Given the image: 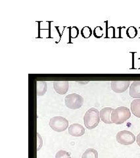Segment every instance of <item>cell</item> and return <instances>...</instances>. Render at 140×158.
<instances>
[{"instance_id": "6da1fadb", "label": "cell", "mask_w": 140, "mask_h": 158, "mask_svg": "<svg viewBox=\"0 0 140 158\" xmlns=\"http://www.w3.org/2000/svg\"><path fill=\"white\" fill-rule=\"evenodd\" d=\"M100 122V112L96 108L92 107L86 111L84 117V125L88 129L96 128Z\"/></svg>"}, {"instance_id": "7a4b0ae2", "label": "cell", "mask_w": 140, "mask_h": 158, "mask_svg": "<svg viewBox=\"0 0 140 158\" xmlns=\"http://www.w3.org/2000/svg\"><path fill=\"white\" fill-rule=\"evenodd\" d=\"M131 112L127 107L121 106L113 110L111 114V121L116 125H121L129 119Z\"/></svg>"}, {"instance_id": "3957f363", "label": "cell", "mask_w": 140, "mask_h": 158, "mask_svg": "<svg viewBox=\"0 0 140 158\" xmlns=\"http://www.w3.org/2000/svg\"><path fill=\"white\" fill-rule=\"evenodd\" d=\"M49 125L55 131L61 132L67 130L68 127V121L61 116H56L50 118Z\"/></svg>"}, {"instance_id": "277c9868", "label": "cell", "mask_w": 140, "mask_h": 158, "mask_svg": "<svg viewBox=\"0 0 140 158\" xmlns=\"http://www.w3.org/2000/svg\"><path fill=\"white\" fill-rule=\"evenodd\" d=\"M84 98L76 93L70 94L64 98L65 106L71 110H77L80 108L84 103Z\"/></svg>"}, {"instance_id": "5b68a950", "label": "cell", "mask_w": 140, "mask_h": 158, "mask_svg": "<svg viewBox=\"0 0 140 158\" xmlns=\"http://www.w3.org/2000/svg\"><path fill=\"white\" fill-rule=\"evenodd\" d=\"M116 139L119 144L128 146L133 144L136 140V136L132 132L124 130L117 133Z\"/></svg>"}, {"instance_id": "8992f818", "label": "cell", "mask_w": 140, "mask_h": 158, "mask_svg": "<svg viewBox=\"0 0 140 158\" xmlns=\"http://www.w3.org/2000/svg\"><path fill=\"white\" fill-rule=\"evenodd\" d=\"M130 85V81H112L111 88L116 93H122L126 91Z\"/></svg>"}, {"instance_id": "52a82bcc", "label": "cell", "mask_w": 140, "mask_h": 158, "mask_svg": "<svg viewBox=\"0 0 140 158\" xmlns=\"http://www.w3.org/2000/svg\"><path fill=\"white\" fill-rule=\"evenodd\" d=\"M53 88L59 94L64 95L68 90L69 82L68 81H55L53 82Z\"/></svg>"}, {"instance_id": "ba28073f", "label": "cell", "mask_w": 140, "mask_h": 158, "mask_svg": "<svg viewBox=\"0 0 140 158\" xmlns=\"http://www.w3.org/2000/svg\"><path fill=\"white\" fill-rule=\"evenodd\" d=\"M68 133L72 136H82L85 133L84 127L78 123H74L68 127Z\"/></svg>"}, {"instance_id": "9c48e42d", "label": "cell", "mask_w": 140, "mask_h": 158, "mask_svg": "<svg viewBox=\"0 0 140 158\" xmlns=\"http://www.w3.org/2000/svg\"><path fill=\"white\" fill-rule=\"evenodd\" d=\"M114 109L112 107H104L100 111V118L106 124H112L111 114Z\"/></svg>"}, {"instance_id": "30bf717a", "label": "cell", "mask_w": 140, "mask_h": 158, "mask_svg": "<svg viewBox=\"0 0 140 158\" xmlns=\"http://www.w3.org/2000/svg\"><path fill=\"white\" fill-rule=\"evenodd\" d=\"M129 94L133 98H140V81H134L130 87Z\"/></svg>"}, {"instance_id": "8fae6325", "label": "cell", "mask_w": 140, "mask_h": 158, "mask_svg": "<svg viewBox=\"0 0 140 158\" xmlns=\"http://www.w3.org/2000/svg\"><path fill=\"white\" fill-rule=\"evenodd\" d=\"M131 111L135 116L140 118V98L136 99L132 102Z\"/></svg>"}, {"instance_id": "7c38bea8", "label": "cell", "mask_w": 140, "mask_h": 158, "mask_svg": "<svg viewBox=\"0 0 140 158\" xmlns=\"http://www.w3.org/2000/svg\"><path fill=\"white\" fill-rule=\"evenodd\" d=\"M47 91V83L45 81L36 82V94L38 96H43Z\"/></svg>"}, {"instance_id": "4fadbf2b", "label": "cell", "mask_w": 140, "mask_h": 158, "mask_svg": "<svg viewBox=\"0 0 140 158\" xmlns=\"http://www.w3.org/2000/svg\"><path fill=\"white\" fill-rule=\"evenodd\" d=\"M82 158H98V153L93 148H88L82 154Z\"/></svg>"}, {"instance_id": "5bb4252c", "label": "cell", "mask_w": 140, "mask_h": 158, "mask_svg": "<svg viewBox=\"0 0 140 158\" xmlns=\"http://www.w3.org/2000/svg\"><path fill=\"white\" fill-rule=\"evenodd\" d=\"M81 34L83 38H88L92 36V31L91 28L89 27H85L81 30Z\"/></svg>"}, {"instance_id": "9a60e30c", "label": "cell", "mask_w": 140, "mask_h": 158, "mask_svg": "<svg viewBox=\"0 0 140 158\" xmlns=\"http://www.w3.org/2000/svg\"><path fill=\"white\" fill-rule=\"evenodd\" d=\"M138 34V31L137 29L134 27H129L127 31H126V35L128 36V37H129L130 38H134L137 36Z\"/></svg>"}, {"instance_id": "2e32d148", "label": "cell", "mask_w": 140, "mask_h": 158, "mask_svg": "<svg viewBox=\"0 0 140 158\" xmlns=\"http://www.w3.org/2000/svg\"><path fill=\"white\" fill-rule=\"evenodd\" d=\"M56 158H71V154L64 150H59L56 155Z\"/></svg>"}, {"instance_id": "e0dca14e", "label": "cell", "mask_w": 140, "mask_h": 158, "mask_svg": "<svg viewBox=\"0 0 140 158\" xmlns=\"http://www.w3.org/2000/svg\"><path fill=\"white\" fill-rule=\"evenodd\" d=\"M70 36L72 38H76L78 37V34H79V30L77 27H74L70 28Z\"/></svg>"}, {"instance_id": "ac0fdd59", "label": "cell", "mask_w": 140, "mask_h": 158, "mask_svg": "<svg viewBox=\"0 0 140 158\" xmlns=\"http://www.w3.org/2000/svg\"><path fill=\"white\" fill-rule=\"evenodd\" d=\"M93 34L94 36L96 38H101L103 35V30L101 27H97L96 28L94 29L93 31Z\"/></svg>"}, {"instance_id": "d6986e66", "label": "cell", "mask_w": 140, "mask_h": 158, "mask_svg": "<svg viewBox=\"0 0 140 158\" xmlns=\"http://www.w3.org/2000/svg\"><path fill=\"white\" fill-rule=\"evenodd\" d=\"M37 140H38V143H37V151L40 150L41 147L42 146L43 144V140H42V138L41 137V136L39 135V133H37Z\"/></svg>"}, {"instance_id": "ffe728a7", "label": "cell", "mask_w": 140, "mask_h": 158, "mask_svg": "<svg viewBox=\"0 0 140 158\" xmlns=\"http://www.w3.org/2000/svg\"><path fill=\"white\" fill-rule=\"evenodd\" d=\"M137 143L139 146H140V132L138 134V135L137 136Z\"/></svg>"}]
</instances>
